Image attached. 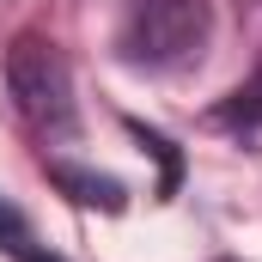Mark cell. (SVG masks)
Returning a JSON list of instances; mask_svg holds the SVG:
<instances>
[{"instance_id": "1", "label": "cell", "mask_w": 262, "mask_h": 262, "mask_svg": "<svg viewBox=\"0 0 262 262\" xmlns=\"http://www.w3.org/2000/svg\"><path fill=\"white\" fill-rule=\"evenodd\" d=\"M207 0H128L116 49L134 67H183L207 43Z\"/></svg>"}, {"instance_id": "2", "label": "cell", "mask_w": 262, "mask_h": 262, "mask_svg": "<svg viewBox=\"0 0 262 262\" xmlns=\"http://www.w3.org/2000/svg\"><path fill=\"white\" fill-rule=\"evenodd\" d=\"M6 92L37 134H73V73L49 37L25 31L6 49Z\"/></svg>"}, {"instance_id": "3", "label": "cell", "mask_w": 262, "mask_h": 262, "mask_svg": "<svg viewBox=\"0 0 262 262\" xmlns=\"http://www.w3.org/2000/svg\"><path fill=\"white\" fill-rule=\"evenodd\" d=\"M55 183L61 189H73V201H85V207H122V183L116 177H92V171H67V165H55Z\"/></svg>"}, {"instance_id": "4", "label": "cell", "mask_w": 262, "mask_h": 262, "mask_svg": "<svg viewBox=\"0 0 262 262\" xmlns=\"http://www.w3.org/2000/svg\"><path fill=\"white\" fill-rule=\"evenodd\" d=\"M220 122H226V128H238L244 140H262V79H256V85H244V92L220 110Z\"/></svg>"}, {"instance_id": "5", "label": "cell", "mask_w": 262, "mask_h": 262, "mask_svg": "<svg viewBox=\"0 0 262 262\" xmlns=\"http://www.w3.org/2000/svg\"><path fill=\"white\" fill-rule=\"evenodd\" d=\"M31 238V226H25V213L12 207V201H0V250H12V244H25Z\"/></svg>"}]
</instances>
